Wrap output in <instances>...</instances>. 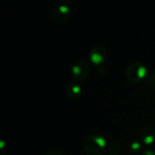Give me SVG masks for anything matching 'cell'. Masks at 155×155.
I'll return each instance as SVG.
<instances>
[{"label":"cell","mask_w":155,"mask_h":155,"mask_svg":"<svg viewBox=\"0 0 155 155\" xmlns=\"http://www.w3.org/2000/svg\"><path fill=\"white\" fill-rule=\"evenodd\" d=\"M148 74L147 67L141 62L135 61L131 63L126 69V77L134 84H142Z\"/></svg>","instance_id":"7a4b0ae2"},{"label":"cell","mask_w":155,"mask_h":155,"mask_svg":"<svg viewBox=\"0 0 155 155\" xmlns=\"http://www.w3.org/2000/svg\"><path fill=\"white\" fill-rule=\"evenodd\" d=\"M45 155H64L62 153L58 152V151H55V150H51V151H48Z\"/></svg>","instance_id":"7c38bea8"},{"label":"cell","mask_w":155,"mask_h":155,"mask_svg":"<svg viewBox=\"0 0 155 155\" xmlns=\"http://www.w3.org/2000/svg\"><path fill=\"white\" fill-rule=\"evenodd\" d=\"M84 147L87 155H103L107 150V143L103 135L92 134L86 137Z\"/></svg>","instance_id":"6da1fadb"},{"label":"cell","mask_w":155,"mask_h":155,"mask_svg":"<svg viewBox=\"0 0 155 155\" xmlns=\"http://www.w3.org/2000/svg\"><path fill=\"white\" fill-rule=\"evenodd\" d=\"M81 93H82L81 86L76 83H71L66 87V95L72 100L78 99L81 95Z\"/></svg>","instance_id":"52a82bcc"},{"label":"cell","mask_w":155,"mask_h":155,"mask_svg":"<svg viewBox=\"0 0 155 155\" xmlns=\"http://www.w3.org/2000/svg\"><path fill=\"white\" fill-rule=\"evenodd\" d=\"M129 151L134 155L142 153V143L140 141H133L129 145Z\"/></svg>","instance_id":"9c48e42d"},{"label":"cell","mask_w":155,"mask_h":155,"mask_svg":"<svg viewBox=\"0 0 155 155\" xmlns=\"http://www.w3.org/2000/svg\"><path fill=\"white\" fill-rule=\"evenodd\" d=\"M107 153L108 155H122L123 146L118 142H111L107 145Z\"/></svg>","instance_id":"ba28073f"},{"label":"cell","mask_w":155,"mask_h":155,"mask_svg":"<svg viewBox=\"0 0 155 155\" xmlns=\"http://www.w3.org/2000/svg\"><path fill=\"white\" fill-rule=\"evenodd\" d=\"M155 140V131L154 129L146 126L141 129V131L139 132V141L146 145V146H150L151 144L153 143Z\"/></svg>","instance_id":"8992f818"},{"label":"cell","mask_w":155,"mask_h":155,"mask_svg":"<svg viewBox=\"0 0 155 155\" xmlns=\"http://www.w3.org/2000/svg\"><path fill=\"white\" fill-rule=\"evenodd\" d=\"M145 83L148 89H150L151 91H155V74H148L145 78Z\"/></svg>","instance_id":"30bf717a"},{"label":"cell","mask_w":155,"mask_h":155,"mask_svg":"<svg viewBox=\"0 0 155 155\" xmlns=\"http://www.w3.org/2000/svg\"><path fill=\"white\" fill-rule=\"evenodd\" d=\"M141 155H155V151L153 149H145L142 152Z\"/></svg>","instance_id":"8fae6325"},{"label":"cell","mask_w":155,"mask_h":155,"mask_svg":"<svg viewBox=\"0 0 155 155\" xmlns=\"http://www.w3.org/2000/svg\"><path fill=\"white\" fill-rule=\"evenodd\" d=\"M107 54H108V53L104 46L96 45L91 49V51L89 53V58H90V61L94 64L100 66V65L104 64V61L107 58Z\"/></svg>","instance_id":"5b68a950"},{"label":"cell","mask_w":155,"mask_h":155,"mask_svg":"<svg viewBox=\"0 0 155 155\" xmlns=\"http://www.w3.org/2000/svg\"><path fill=\"white\" fill-rule=\"evenodd\" d=\"M91 73L90 63L85 59L76 61L71 67V74L76 81H84Z\"/></svg>","instance_id":"3957f363"},{"label":"cell","mask_w":155,"mask_h":155,"mask_svg":"<svg viewBox=\"0 0 155 155\" xmlns=\"http://www.w3.org/2000/svg\"><path fill=\"white\" fill-rule=\"evenodd\" d=\"M70 13L71 9L65 3L59 4L53 7V9L51 10V18L54 22L61 24L67 20L70 15Z\"/></svg>","instance_id":"277c9868"}]
</instances>
